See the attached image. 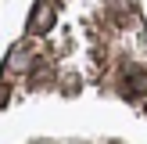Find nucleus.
I'll return each mask as SVG.
<instances>
[{
	"label": "nucleus",
	"instance_id": "obj_1",
	"mask_svg": "<svg viewBox=\"0 0 147 144\" xmlns=\"http://www.w3.org/2000/svg\"><path fill=\"white\" fill-rule=\"evenodd\" d=\"M50 22H54V11H50V4H47V0H40V4L32 7V18H29V33H36V36H40V33H47V29H50Z\"/></svg>",
	"mask_w": 147,
	"mask_h": 144
},
{
	"label": "nucleus",
	"instance_id": "obj_2",
	"mask_svg": "<svg viewBox=\"0 0 147 144\" xmlns=\"http://www.w3.org/2000/svg\"><path fill=\"white\" fill-rule=\"evenodd\" d=\"M29 61H32V47L29 43H14L7 61H4V69L7 72H22V69H29Z\"/></svg>",
	"mask_w": 147,
	"mask_h": 144
},
{
	"label": "nucleus",
	"instance_id": "obj_3",
	"mask_svg": "<svg viewBox=\"0 0 147 144\" xmlns=\"http://www.w3.org/2000/svg\"><path fill=\"white\" fill-rule=\"evenodd\" d=\"M7 97H11V86H7V83H0V108L7 105Z\"/></svg>",
	"mask_w": 147,
	"mask_h": 144
},
{
	"label": "nucleus",
	"instance_id": "obj_4",
	"mask_svg": "<svg viewBox=\"0 0 147 144\" xmlns=\"http://www.w3.org/2000/svg\"><path fill=\"white\" fill-rule=\"evenodd\" d=\"M36 144H54V141H36Z\"/></svg>",
	"mask_w": 147,
	"mask_h": 144
}]
</instances>
